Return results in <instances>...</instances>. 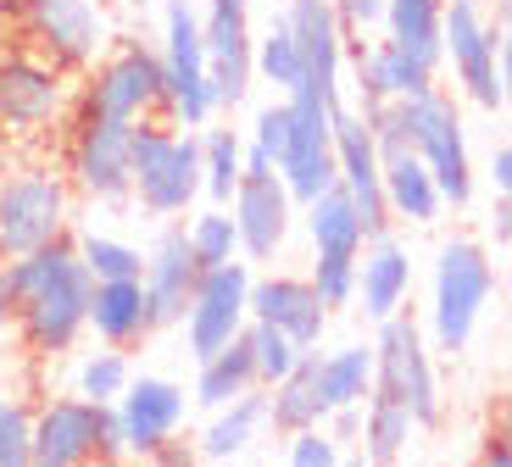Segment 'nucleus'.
I'll list each match as a JSON object with an SVG mask.
<instances>
[{"instance_id": "nucleus-17", "label": "nucleus", "mask_w": 512, "mask_h": 467, "mask_svg": "<svg viewBox=\"0 0 512 467\" xmlns=\"http://www.w3.org/2000/svg\"><path fill=\"white\" fill-rule=\"evenodd\" d=\"M101 456V406L84 395H56L28 417V462L34 467H78Z\"/></svg>"}, {"instance_id": "nucleus-9", "label": "nucleus", "mask_w": 512, "mask_h": 467, "mask_svg": "<svg viewBox=\"0 0 512 467\" xmlns=\"http://www.w3.org/2000/svg\"><path fill=\"white\" fill-rule=\"evenodd\" d=\"M151 112H162V56L140 39H123L106 62H95L73 117H123V123H134V117Z\"/></svg>"}, {"instance_id": "nucleus-46", "label": "nucleus", "mask_w": 512, "mask_h": 467, "mask_svg": "<svg viewBox=\"0 0 512 467\" xmlns=\"http://www.w3.org/2000/svg\"><path fill=\"white\" fill-rule=\"evenodd\" d=\"M485 462H496V467H507V462H512V451H507V445H501V440H496V445H485Z\"/></svg>"}, {"instance_id": "nucleus-4", "label": "nucleus", "mask_w": 512, "mask_h": 467, "mask_svg": "<svg viewBox=\"0 0 512 467\" xmlns=\"http://www.w3.org/2000/svg\"><path fill=\"white\" fill-rule=\"evenodd\" d=\"M396 123H401V134H407V145L418 151V162L429 167L440 201L446 206L474 201V162H468V139H462L457 106L429 84V89H418V95H401Z\"/></svg>"}, {"instance_id": "nucleus-47", "label": "nucleus", "mask_w": 512, "mask_h": 467, "mask_svg": "<svg viewBox=\"0 0 512 467\" xmlns=\"http://www.w3.org/2000/svg\"><path fill=\"white\" fill-rule=\"evenodd\" d=\"M12 329V295H6V284H0V334Z\"/></svg>"}, {"instance_id": "nucleus-22", "label": "nucleus", "mask_w": 512, "mask_h": 467, "mask_svg": "<svg viewBox=\"0 0 512 467\" xmlns=\"http://www.w3.org/2000/svg\"><path fill=\"white\" fill-rule=\"evenodd\" d=\"M117 417H123V434H128V456H151L156 445H167L173 434L184 429V384L162 379V373H140L128 379L123 395H117Z\"/></svg>"}, {"instance_id": "nucleus-18", "label": "nucleus", "mask_w": 512, "mask_h": 467, "mask_svg": "<svg viewBox=\"0 0 512 467\" xmlns=\"http://www.w3.org/2000/svg\"><path fill=\"white\" fill-rule=\"evenodd\" d=\"M140 284H145V317H151V329L184 323V306H190L195 284H201V262H195V251H190L184 223H162L156 245L145 251Z\"/></svg>"}, {"instance_id": "nucleus-45", "label": "nucleus", "mask_w": 512, "mask_h": 467, "mask_svg": "<svg viewBox=\"0 0 512 467\" xmlns=\"http://www.w3.org/2000/svg\"><path fill=\"white\" fill-rule=\"evenodd\" d=\"M490 228H496V245L507 251V240H512V206H507V195H496V212H490Z\"/></svg>"}, {"instance_id": "nucleus-13", "label": "nucleus", "mask_w": 512, "mask_h": 467, "mask_svg": "<svg viewBox=\"0 0 512 467\" xmlns=\"http://www.w3.org/2000/svg\"><path fill=\"white\" fill-rule=\"evenodd\" d=\"M201 45H206V78L218 112L251 95V0H201Z\"/></svg>"}, {"instance_id": "nucleus-34", "label": "nucleus", "mask_w": 512, "mask_h": 467, "mask_svg": "<svg viewBox=\"0 0 512 467\" xmlns=\"http://www.w3.org/2000/svg\"><path fill=\"white\" fill-rule=\"evenodd\" d=\"M251 73H262L273 89H290L301 78V51H295V34L284 23V12L268 23L262 39H251Z\"/></svg>"}, {"instance_id": "nucleus-6", "label": "nucleus", "mask_w": 512, "mask_h": 467, "mask_svg": "<svg viewBox=\"0 0 512 467\" xmlns=\"http://www.w3.org/2000/svg\"><path fill=\"white\" fill-rule=\"evenodd\" d=\"M307 234H312V290L329 312L357 301V256H362V228L357 206L340 184H329L323 195L307 201Z\"/></svg>"}, {"instance_id": "nucleus-32", "label": "nucleus", "mask_w": 512, "mask_h": 467, "mask_svg": "<svg viewBox=\"0 0 512 467\" xmlns=\"http://www.w3.org/2000/svg\"><path fill=\"white\" fill-rule=\"evenodd\" d=\"M412 434H418V423H412L407 401L368 390V401H362V456L368 462H401Z\"/></svg>"}, {"instance_id": "nucleus-39", "label": "nucleus", "mask_w": 512, "mask_h": 467, "mask_svg": "<svg viewBox=\"0 0 512 467\" xmlns=\"http://www.w3.org/2000/svg\"><path fill=\"white\" fill-rule=\"evenodd\" d=\"M284 134H290V106L284 101H268L251 123V145H245V167H279L284 156ZM240 167V173H245Z\"/></svg>"}, {"instance_id": "nucleus-20", "label": "nucleus", "mask_w": 512, "mask_h": 467, "mask_svg": "<svg viewBox=\"0 0 512 467\" xmlns=\"http://www.w3.org/2000/svg\"><path fill=\"white\" fill-rule=\"evenodd\" d=\"M245 312L256 323H273L295 340V351H318L323 334H329V306L318 301L312 278H290V273H268V278H251L245 290Z\"/></svg>"}, {"instance_id": "nucleus-16", "label": "nucleus", "mask_w": 512, "mask_h": 467, "mask_svg": "<svg viewBox=\"0 0 512 467\" xmlns=\"http://www.w3.org/2000/svg\"><path fill=\"white\" fill-rule=\"evenodd\" d=\"M128 128L134 123H123V117H73L67 173L101 206L128 201Z\"/></svg>"}, {"instance_id": "nucleus-11", "label": "nucleus", "mask_w": 512, "mask_h": 467, "mask_svg": "<svg viewBox=\"0 0 512 467\" xmlns=\"http://www.w3.org/2000/svg\"><path fill=\"white\" fill-rule=\"evenodd\" d=\"M284 106H290V134H284L279 178H284V190L307 206L312 195H323L334 184V139H329L334 101H323L312 89H290Z\"/></svg>"}, {"instance_id": "nucleus-15", "label": "nucleus", "mask_w": 512, "mask_h": 467, "mask_svg": "<svg viewBox=\"0 0 512 467\" xmlns=\"http://www.w3.org/2000/svg\"><path fill=\"white\" fill-rule=\"evenodd\" d=\"M229 217L234 234H240V251L251 262H273L290 240V217H295V195L284 190L279 167H245L229 195Z\"/></svg>"}, {"instance_id": "nucleus-8", "label": "nucleus", "mask_w": 512, "mask_h": 467, "mask_svg": "<svg viewBox=\"0 0 512 467\" xmlns=\"http://www.w3.org/2000/svg\"><path fill=\"white\" fill-rule=\"evenodd\" d=\"M67 212H73V184L56 167H23L0 178V256H23L67 234Z\"/></svg>"}, {"instance_id": "nucleus-40", "label": "nucleus", "mask_w": 512, "mask_h": 467, "mask_svg": "<svg viewBox=\"0 0 512 467\" xmlns=\"http://www.w3.org/2000/svg\"><path fill=\"white\" fill-rule=\"evenodd\" d=\"M284 462L290 467H334L340 462V440H334L323 423H312V429H295V434H284Z\"/></svg>"}, {"instance_id": "nucleus-43", "label": "nucleus", "mask_w": 512, "mask_h": 467, "mask_svg": "<svg viewBox=\"0 0 512 467\" xmlns=\"http://www.w3.org/2000/svg\"><path fill=\"white\" fill-rule=\"evenodd\" d=\"M123 456H128L123 417H117V406L106 401V406H101V462H123Z\"/></svg>"}, {"instance_id": "nucleus-14", "label": "nucleus", "mask_w": 512, "mask_h": 467, "mask_svg": "<svg viewBox=\"0 0 512 467\" xmlns=\"http://www.w3.org/2000/svg\"><path fill=\"white\" fill-rule=\"evenodd\" d=\"M329 139H334V184L351 195L362 228H368V234L390 228V206H384V190H379V145H373L368 117L351 112L346 101H334Z\"/></svg>"}, {"instance_id": "nucleus-27", "label": "nucleus", "mask_w": 512, "mask_h": 467, "mask_svg": "<svg viewBox=\"0 0 512 467\" xmlns=\"http://www.w3.org/2000/svg\"><path fill=\"white\" fill-rule=\"evenodd\" d=\"M84 329H95L106 345L145 340V334H151V317H145V284L140 278H95Z\"/></svg>"}, {"instance_id": "nucleus-42", "label": "nucleus", "mask_w": 512, "mask_h": 467, "mask_svg": "<svg viewBox=\"0 0 512 467\" xmlns=\"http://www.w3.org/2000/svg\"><path fill=\"white\" fill-rule=\"evenodd\" d=\"M334 17H340V39L368 34V28L384 17V0H334Z\"/></svg>"}, {"instance_id": "nucleus-28", "label": "nucleus", "mask_w": 512, "mask_h": 467, "mask_svg": "<svg viewBox=\"0 0 512 467\" xmlns=\"http://www.w3.org/2000/svg\"><path fill=\"white\" fill-rule=\"evenodd\" d=\"M268 429L273 434H295V429H312V423H329L318 401V351H301L295 367L284 373L279 384H268Z\"/></svg>"}, {"instance_id": "nucleus-31", "label": "nucleus", "mask_w": 512, "mask_h": 467, "mask_svg": "<svg viewBox=\"0 0 512 467\" xmlns=\"http://www.w3.org/2000/svg\"><path fill=\"white\" fill-rule=\"evenodd\" d=\"M256 390V362H251V345H245V329L234 334L223 351L201 356V373H195V401L212 412V406L234 401V395Z\"/></svg>"}, {"instance_id": "nucleus-23", "label": "nucleus", "mask_w": 512, "mask_h": 467, "mask_svg": "<svg viewBox=\"0 0 512 467\" xmlns=\"http://www.w3.org/2000/svg\"><path fill=\"white\" fill-rule=\"evenodd\" d=\"M390 351H396V379H401V395H407V412L418 429H440V379H435V362H429V345H423L412 312H390L379 317V334Z\"/></svg>"}, {"instance_id": "nucleus-44", "label": "nucleus", "mask_w": 512, "mask_h": 467, "mask_svg": "<svg viewBox=\"0 0 512 467\" xmlns=\"http://www.w3.org/2000/svg\"><path fill=\"white\" fill-rule=\"evenodd\" d=\"M490 184H496V195L512 190V145H496V156H490Z\"/></svg>"}, {"instance_id": "nucleus-24", "label": "nucleus", "mask_w": 512, "mask_h": 467, "mask_svg": "<svg viewBox=\"0 0 512 467\" xmlns=\"http://www.w3.org/2000/svg\"><path fill=\"white\" fill-rule=\"evenodd\" d=\"M407 290H412V256H407V245H401L390 228L368 234V240H362V256H357L362 312L379 323V317H390V312L407 306Z\"/></svg>"}, {"instance_id": "nucleus-10", "label": "nucleus", "mask_w": 512, "mask_h": 467, "mask_svg": "<svg viewBox=\"0 0 512 467\" xmlns=\"http://www.w3.org/2000/svg\"><path fill=\"white\" fill-rule=\"evenodd\" d=\"M23 28L39 45V56L56 62L62 73L95 67L106 51V39H112L101 0H23Z\"/></svg>"}, {"instance_id": "nucleus-29", "label": "nucleus", "mask_w": 512, "mask_h": 467, "mask_svg": "<svg viewBox=\"0 0 512 467\" xmlns=\"http://www.w3.org/2000/svg\"><path fill=\"white\" fill-rule=\"evenodd\" d=\"M384 39L401 45L407 56H418L429 73H440L446 62V39H440V0H384Z\"/></svg>"}, {"instance_id": "nucleus-41", "label": "nucleus", "mask_w": 512, "mask_h": 467, "mask_svg": "<svg viewBox=\"0 0 512 467\" xmlns=\"http://www.w3.org/2000/svg\"><path fill=\"white\" fill-rule=\"evenodd\" d=\"M0 467H28V406L0 395Z\"/></svg>"}, {"instance_id": "nucleus-1", "label": "nucleus", "mask_w": 512, "mask_h": 467, "mask_svg": "<svg viewBox=\"0 0 512 467\" xmlns=\"http://www.w3.org/2000/svg\"><path fill=\"white\" fill-rule=\"evenodd\" d=\"M0 284L12 295V323L23 329V345L34 356H67L84 334L95 273L84 267L78 245L67 234L34 245L23 256H6Z\"/></svg>"}, {"instance_id": "nucleus-37", "label": "nucleus", "mask_w": 512, "mask_h": 467, "mask_svg": "<svg viewBox=\"0 0 512 467\" xmlns=\"http://www.w3.org/2000/svg\"><path fill=\"white\" fill-rule=\"evenodd\" d=\"M245 345H251V362H256V384H279L284 373L295 367V340L284 329H273V323H245Z\"/></svg>"}, {"instance_id": "nucleus-12", "label": "nucleus", "mask_w": 512, "mask_h": 467, "mask_svg": "<svg viewBox=\"0 0 512 467\" xmlns=\"http://www.w3.org/2000/svg\"><path fill=\"white\" fill-rule=\"evenodd\" d=\"M245 290H251V267H245L240 256H229V262H218V267H201V284H195L190 306H184V340H190L195 362L223 351V345L251 323Z\"/></svg>"}, {"instance_id": "nucleus-35", "label": "nucleus", "mask_w": 512, "mask_h": 467, "mask_svg": "<svg viewBox=\"0 0 512 467\" xmlns=\"http://www.w3.org/2000/svg\"><path fill=\"white\" fill-rule=\"evenodd\" d=\"M128 379H134V367H128L123 345H106V351H90L84 362H78V373H73L78 395H84V401H95V406L117 401Z\"/></svg>"}, {"instance_id": "nucleus-3", "label": "nucleus", "mask_w": 512, "mask_h": 467, "mask_svg": "<svg viewBox=\"0 0 512 467\" xmlns=\"http://www.w3.org/2000/svg\"><path fill=\"white\" fill-rule=\"evenodd\" d=\"M490 295H496V262L479 240H446L435 251V306H429V329H435V351L457 356L468 351L479 317H485Z\"/></svg>"}, {"instance_id": "nucleus-33", "label": "nucleus", "mask_w": 512, "mask_h": 467, "mask_svg": "<svg viewBox=\"0 0 512 467\" xmlns=\"http://www.w3.org/2000/svg\"><path fill=\"white\" fill-rule=\"evenodd\" d=\"M240 167H245V139L234 128H206L201 134V190L218 206H229L234 184H240Z\"/></svg>"}, {"instance_id": "nucleus-21", "label": "nucleus", "mask_w": 512, "mask_h": 467, "mask_svg": "<svg viewBox=\"0 0 512 467\" xmlns=\"http://www.w3.org/2000/svg\"><path fill=\"white\" fill-rule=\"evenodd\" d=\"M67 106V78L45 56H6L0 62V128H45Z\"/></svg>"}, {"instance_id": "nucleus-38", "label": "nucleus", "mask_w": 512, "mask_h": 467, "mask_svg": "<svg viewBox=\"0 0 512 467\" xmlns=\"http://www.w3.org/2000/svg\"><path fill=\"white\" fill-rule=\"evenodd\" d=\"M73 245L95 278H140V267H145V256L128 240H112V234H78Z\"/></svg>"}, {"instance_id": "nucleus-2", "label": "nucleus", "mask_w": 512, "mask_h": 467, "mask_svg": "<svg viewBox=\"0 0 512 467\" xmlns=\"http://www.w3.org/2000/svg\"><path fill=\"white\" fill-rule=\"evenodd\" d=\"M128 195L145 217H179L201 195V134L134 117L128 128Z\"/></svg>"}, {"instance_id": "nucleus-7", "label": "nucleus", "mask_w": 512, "mask_h": 467, "mask_svg": "<svg viewBox=\"0 0 512 467\" xmlns=\"http://www.w3.org/2000/svg\"><path fill=\"white\" fill-rule=\"evenodd\" d=\"M440 39H446L451 73L462 78L468 101L501 112L507 106V34L479 17L474 0H440Z\"/></svg>"}, {"instance_id": "nucleus-36", "label": "nucleus", "mask_w": 512, "mask_h": 467, "mask_svg": "<svg viewBox=\"0 0 512 467\" xmlns=\"http://www.w3.org/2000/svg\"><path fill=\"white\" fill-rule=\"evenodd\" d=\"M184 234H190V251H195L201 267H218V262H229V256H240V234H234L229 206H206V212H195Z\"/></svg>"}, {"instance_id": "nucleus-26", "label": "nucleus", "mask_w": 512, "mask_h": 467, "mask_svg": "<svg viewBox=\"0 0 512 467\" xmlns=\"http://www.w3.org/2000/svg\"><path fill=\"white\" fill-rule=\"evenodd\" d=\"M262 429H268V395H234V401L212 406V423L195 440V462H234L262 440Z\"/></svg>"}, {"instance_id": "nucleus-25", "label": "nucleus", "mask_w": 512, "mask_h": 467, "mask_svg": "<svg viewBox=\"0 0 512 467\" xmlns=\"http://www.w3.org/2000/svg\"><path fill=\"white\" fill-rule=\"evenodd\" d=\"M346 56L357 62V84H362V106L368 101H401V95H418V89L435 84V73L418 62V56H407L401 45H390V39H346Z\"/></svg>"}, {"instance_id": "nucleus-30", "label": "nucleus", "mask_w": 512, "mask_h": 467, "mask_svg": "<svg viewBox=\"0 0 512 467\" xmlns=\"http://www.w3.org/2000/svg\"><path fill=\"white\" fill-rule=\"evenodd\" d=\"M373 384V340L368 345H340V351L318 356V401L323 412H340V406H362Z\"/></svg>"}, {"instance_id": "nucleus-19", "label": "nucleus", "mask_w": 512, "mask_h": 467, "mask_svg": "<svg viewBox=\"0 0 512 467\" xmlns=\"http://www.w3.org/2000/svg\"><path fill=\"white\" fill-rule=\"evenodd\" d=\"M284 23L295 34V51H301V78L290 89H312L323 101H340V62H346V39H340V17H334V0H290L284 6ZM284 89V95H290Z\"/></svg>"}, {"instance_id": "nucleus-5", "label": "nucleus", "mask_w": 512, "mask_h": 467, "mask_svg": "<svg viewBox=\"0 0 512 467\" xmlns=\"http://www.w3.org/2000/svg\"><path fill=\"white\" fill-rule=\"evenodd\" d=\"M162 112L179 128H206L218 117L195 0H167L162 6Z\"/></svg>"}]
</instances>
